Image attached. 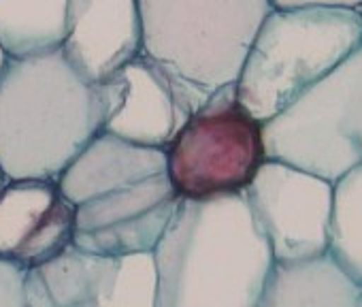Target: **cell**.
<instances>
[{"label": "cell", "instance_id": "6da1fadb", "mask_svg": "<svg viewBox=\"0 0 362 307\" xmlns=\"http://www.w3.org/2000/svg\"><path fill=\"white\" fill-rule=\"evenodd\" d=\"M151 254L156 307H258L275 265L243 195L181 199Z\"/></svg>", "mask_w": 362, "mask_h": 307}, {"label": "cell", "instance_id": "7a4b0ae2", "mask_svg": "<svg viewBox=\"0 0 362 307\" xmlns=\"http://www.w3.org/2000/svg\"><path fill=\"white\" fill-rule=\"evenodd\" d=\"M98 86L60 50L7 58L0 73V171L5 180L58 182L77 154L103 132Z\"/></svg>", "mask_w": 362, "mask_h": 307}, {"label": "cell", "instance_id": "3957f363", "mask_svg": "<svg viewBox=\"0 0 362 307\" xmlns=\"http://www.w3.org/2000/svg\"><path fill=\"white\" fill-rule=\"evenodd\" d=\"M269 0H139L141 56L190 115L235 86Z\"/></svg>", "mask_w": 362, "mask_h": 307}, {"label": "cell", "instance_id": "277c9868", "mask_svg": "<svg viewBox=\"0 0 362 307\" xmlns=\"http://www.w3.org/2000/svg\"><path fill=\"white\" fill-rule=\"evenodd\" d=\"M362 45L358 9H273L260 24L237 79L241 107L260 124L334 71Z\"/></svg>", "mask_w": 362, "mask_h": 307}, {"label": "cell", "instance_id": "5b68a950", "mask_svg": "<svg viewBox=\"0 0 362 307\" xmlns=\"http://www.w3.org/2000/svg\"><path fill=\"white\" fill-rule=\"evenodd\" d=\"M267 161L330 184L362 165V45L262 124Z\"/></svg>", "mask_w": 362, "mask_h": 307}, {"label": "cell", "instance_id": "8992f818", "mask_svg": "<svg viewBox=\"0 0 362 307\" xmlns=\"http://www.w3.org/2000/svg\"><path fill=\"white\" fill-rule=\"evenodd\" d=\"M166 154V175L179 199L243 195L267 161L262 124L237 98V86L218 90L175 134Z\"/></svg>", "mask_w": 362, "mask_h": 307}, {"label": "cell", "instance_id": "52a82bcc", "mask_svg": "<svg viewBox=\"0 0 362 307\" xmlns=\"http://www.w3.org/2000/svg\"><path fill=\"white\" fill-rule=\"evenodd\" d=\"M243 197L275 262L328 254L334 184L286 163L264 161Z\"/></svg>", "mask_w": 362, "mask_h": 307}, {"label": "cell", "instance_id": "ba28073f", "mask_svg": "<svg viewBox=\"0 0 362 307\" xmlns=\"http://www.w3.org/2000/svg\"><path fill=\"white\" fill-rule=\"evenodd\" d=\"M179 201L166 173L96 197L75 207L73 245L111 258L153 252Z\"/></svg>", "mask_w": 362, "mask_h": 307}, {"label": "cell", "instance_id": "9c48e42d", "mask_svg": "<svg viewBox=\"0 0 362 307\" xmlns=\"http://www.w3.org/2000/svg\"><path fill=\"white\" fill-rule=\"evenodd\" d=\"M75 205L58 182L11 180L0 188V260L30 271L73 245Z\"/></svg>", "mask_w": 362, "mask_h": 307}, {"label": "cell", "instance_id": "30bf717a", "mask_svg": "<svg viewBox=\"0 0 362 307\" xmlns=\"http://www.w3.org/2000/svg\"><path fill=\"white\" fill-rule=\"evenodd\" d=\"M103 132L124 141L166 149L190 113L179 105L164 75L143 56H136L103 83Z\"/></svg>", "mask_w": 362, "mask_h": 307}, {"label": "cell", "instance_id": "8fae6325", "mask_svg": "<svg viewBox=\"0 0 362 307\" xmlns=\"http://www.w3.org/2000/svg\"><path fill=\"white\" fill-rule=\"evenodd\" d=\"M62 54L98 86L141 56L139 0H73Z\"/></svg>", "mask_w": 362, "mask_h": 307}, {"label": "cell", "instance_id": "7c38bea8", "mask_svg": "<svg viewBox=\"0 0 362 307\" xmlns=\"http://www.w3.org/2000/svg\"><path fill=\"white\" fill-rule=\"evenodd\" d=\"M160 173H166L164 149L143 147L109 132H100L64 169L58 178V188L66 201L77 207Z\"/></svg>", "mask_w": 362, "mask_h": 307}, {"label": "cell", "instance_id": "4fadbf2b", "mask_svg": "<svg viewBox=\"0 0 362 307\" xmlns=\"http://www.w3.org/2000/svg\"><path fill=\"white\" fill-rule=\"evenodd\" d=\"M117 258L71 245L52 260L26 271V307H109Z\"/></svg>", "mask_w": 362, "mask_h": 307}, {"label": "cell", "instance_id": "5bb4252c", "mask_svg": "<svg viewBox=\"0 0 362 307\" xmlns=\"http://www.w3.org/2000/svg\"><path fill=\"white\" fill-rule=\"evenodd\" d=\"M362 286L332 258L275 262L258 307H356Z\"/></svg>", "mask_w": 362, "mask_h": 307}, {"label": "cell", "instance_id": "9a60e30c", "mask_svg": "<svg viewBox=\"0 0 362 307\" xmlns=\"http://www.w3.org/2000/svg\"><path fill=\"white\" fill-rule=\"evenodd\" d=\"M73 0H0V47L7 58L60 50Z\"/></svg>", "mask_w": 362, "mask_h": 307}, {"label": "cell", "instance_id": "2e32d148", "mask_svg": "<svg viewBox=\"0 0 362 307\" xmlns=\"http://www.w3.org/2000/svg\"><path fill=\"white\" fill-rule=\"evenodd\" d=\"M328 252L362 286V165L334 182Z\"/></svg>", "mask_w": 362, "mask_h": 307}, {"label": "cell", "instance_id": "e0dca14e", "mask_svg": "<svg viewBox=\"0 0 362 307\" xmlns=\"http://www.w3.org/2000/svg\"><path fill=\"white\" fill-rule=\"evenodd\" d=\"M158 275L151 252L117 256L109 307H156Z\"/></svg>", "mask_w": 362, "mask_h": 307}, {"label": "cell", "instance_id": "ac0fdd59", "mask_svg": "<svg viewBox=\"0 0 362 307\" xmlns=\"http://www.w3.org/2000/svg\"><path fill=\"white\" fill-rule=\"evenodd\" d=\"M24 275V269L0 260V307H26Z\"/></svg>", "mask_w": 362, "mask_h": 307}, {"label": "cell", "instance_id": "d6986e66", "mask_svg": "<svg viewBox=\"0 0 362 307\" xmlns=\"http://www.w3.org/2000/svg\"><path fill=\"white\" fill-rule=\"evenodd\" d=\"M271 9H303V7H343L360 9L362 0H269Z\"/></svg>", "mask_w": 362, "mask_h": 307}, {"label": "cell", "instance_id": "ffe728a7", "mask_svg": "<svg viewBox=\"0 0 362 307\" xmlns=\"http://www.w3.org/2000/svg\"><path fill=\"white\" fill-rule=\"evenodd\" d=\"M5 64H7V54L3 52V47H0V73H3Z\"/></svg>", "mask_w": 362, "mask_h": 307}, {"label": "cell", "instance_id": "44dd1931", "mask_svg": "<svg viewBox=\"0 0 362 307\" xmlns=\"http://www.w3.org/2000/svg\"><path fill=\"white\" fill-rule=\"evenodd\" d=\"M5 182H7V180H5V175H3V171H0V188H3V186H5Z\"/></svg>", "mask_w": 362, "mask_h": 307}, {"label": "cell", "instance_id": "7402d4cb", "mask_svg": "<svg viewBox=\"0 0 362 307\" xmlns=\"http://www.w3.org/2000/svg\"><path fill=\"white\" fill-rule=\"evenodd\" d=\"M356 307H362V292H360V296H358V305Z\"/></svg>", "mask_w": 362, "mask_h": 307}, {"label": "cell", "instance_id": "603a6c76", "mask_svg": "<svg viewBox=\"0 0 362 307\" xmlns=\"http://www.w3.org/2000/svg\"><path fill=\"white\" fill-rule=\"evenodd\" d=\"M358 11H360V18H362V5H360V9H358Z\"/></svg>", "mask_w": 362, "mask_h": 307}]
</instances>
